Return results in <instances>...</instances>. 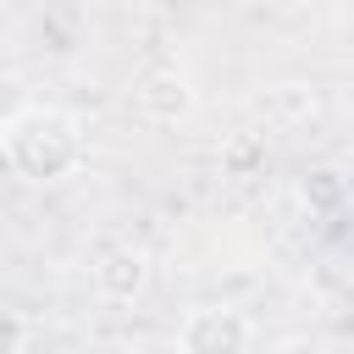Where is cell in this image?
Listing matches in <instances>:
<instances>
[{"instance_id":"obj_2","label":"cell","mask_w":354,"mask_h":354,"mask_svg":"<svg viewBox=\"0 0 354 354\" xmlns=\"http://www.w3.org/2000/svg\"><path fill=\"white\" fill-rule=\"evenodd\" d=\"M249 343H254V326L232 304H194L177 326L183 354H249Z\"/></svg>"},{"instance_id":"obj_1","label":"cell","mask_w":354,"mask_h":354,"mask_svg":"<svg viewBox=\"0 0 354 354\" xmlns=\"http://www.w3.org/2000/svg\"><path fill=\"white\" fill-rule=\"evenodd\" d=\"M0 149L22 183H61L88 160L83 122L61 105H28L11 127H0Z\"/></svg>"},{"instance_id":"obj_3","label":"cell","mask_w":354,"mask_h":354,"mask_svg":"<svg viewBox=\"0 0 354 354\" xmlns=\"http://www.w3.org/2000/svg\"><path fill=\"white\" fill-rule=\"evenodd\" d=\"M194 105H199V94H194V83H188L177 66H155V72L138 77V111H144L149 122L177 127V122L194 116Z\"/></svg>"},{"instance_id":"obj_7","label":"cell","mask_w":354,"mask_h":354,"mask_svg":"<svg viewBox=\"0 0 354 354\" xmlns=\"http://www.w3.org/2000/svg\"><path fill=\"white\" fill-rule=\"evenodd\" d=\"M277 354H326V348H321V337L299 332V337H282V348H277Z\"/></svg>"},{"instance_id":"obj_4","label":"cell","mask_w":354,"mask_h":354,"mask_svg":"<svg viewBox=\"0 0 354 354\" xmlns=\"http://www.w3.org/2000/svg\"><path fill=\"white\" fill-rule=\"evenodd\" d=\"M144 288H149V254H144L138 243H111V249L94 260V293H100V299L133 304Z\"/></svg>"},{"instance_id":"obj_6","label":"cell","mask_w":354,"mask_h":354,"mask_svg":"<svg viewBox=\"0 0 354 354\" xmlns=\"http://www.w3.org/2000/svg\"><path fill=\"white\" fill-rule=\"evenodd\" d=\"M28 348V315L0 304V354H22Z\"/></svg>"},{"instance_id":"obj_5","label":"cell","mask_w":354,"mask_h":354,"mask_svg":"<svg viewBox=\"0 0 354 354\" xmlns=\"http://www.w3.org/2000/svg\"><path fill=\"white\" fill-rule=\"evenodd\" d=\"M33 105V94H28V83L22 77H11V72H0V127H11L22 111Z\"/></svg>"}]
</instances>
